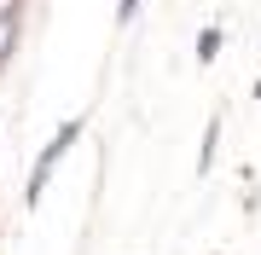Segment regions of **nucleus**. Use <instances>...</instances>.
<instances>
[{"mask_svg":"<svg viewBox=\"0 0 261 255\" xmlns=\"http://www.w3.org/2000/svg\"><path fill=\"white\" fill-rule=\"evenodd\" d=\"M75 139H82V116H70V122H64V128L53 133V145H47V151H41V162H35V174H29V191H23L29 203H41V186H47V174L58 168V157H64V151H70Z\"/></svg>","mask_w":261,"mask_h":255,"instance_id":"f257e3e1","label":"nucleus"},{"mask_svg":"<svg viewBox=\"0 0 261 255\" xmlns=\"http://www.w3.org/2000/svg\"><path fill=\"white\" fill-rule=\"evenodd\" d=\"M215 47H221V29H203V35H197V52L215 58Z\"/></svg>","mask_w":261,"mask_h":255,"instance_id":"f03ea898","label":"nucleus"},{"mask_svg":"<svg viewBox=\"0 0 261 255\" xmlns=\"http://www.w3.org/2000/svg\"><path fill=\"white\" fill-rule=\"evenodd\" d=\"M116 12H122V23H128V18H134V12H140V0H122V6H116Z\"/></svg>","mask_w":261,"mask_h":255,"instance_id":"7ed1b4c3","label":"nucleus"}]
</instances>
